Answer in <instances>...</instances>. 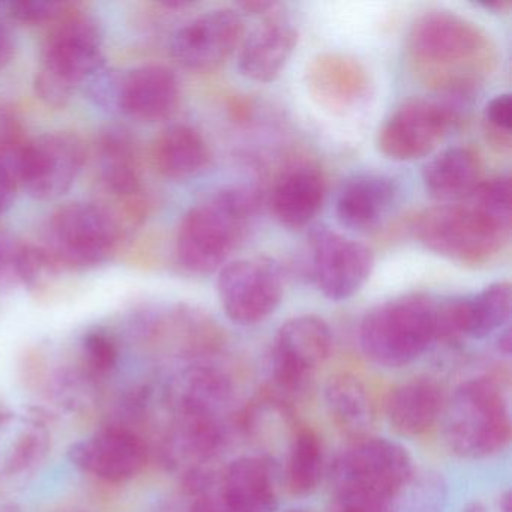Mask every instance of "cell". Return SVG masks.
Segmentation results:
<instances>
[{
	"mask_svg": "<svg viewBox=\"0 0 512 512\" xmlns=\"http://www.w3.org/2000/svg\"><path fill=\"white\" fill-rule=\"evenodd\" d=\"M409 53L425 79L449 91L472 88L490 70L487 35L464 17L431 11L416 20Z\"/></svg>",
	"mask_w": 512,
	"mask_h": 512,
	"instance_id": "obj_1",
	"label": "cell"
},
{
	"mask_svg": "<svg viewBox=\"0 0 512 512\" xmlns=\"http://www.w3.org/2000/svg\"><path fill=\"white\" fill-rule=\"evenodd\" d=\"M256 209V199L245 188H224L182 218L176 236V256L193 274H211L245 238Z\"/></svg>",
	"mask_w": 512,
	"mask_h": 512,
	"instance_id": "obj_2",
	"label": "cell"
},
{
	"mask_svg": "<svg viewBox=\"0 0 512 512\" xmlns=\"http://www.w3.org/2000/svg\"><path fill=\"white\" fill-rule=\"evenodd\" d=\"M443 439L452 454L484 460L502 452L511 440V412L502 380L476 377L461 383L445 401Z\"/></svg>",
	"mask_w": 512,
	"mask_h": 512,
	"instance_id": "obj_3",
	"label": "cell"
},
{
	"mask_svg": "<svg viewBox=\"0 0 512 512\" xmlns=\"http://www.w3.org/2000/svg\"><path fill=\"white\" fill-rule=\"evenodd\" d=\"M509 232L511 218L472 196L427 209L415 223L416 238L425 248L467 266L491 262L505 247Z\"/></svg>",
	"mask_w": 512,
	"mask_h": 512,
	"instance_id": "obj_4",
	"label": "cell"
},
{
	"mask_svg": "<svg viewBox=\"0 0 512 512\" xmlns=\"http://www.w3.org/2000/svg\"><path fill=\"white\" fill-rule=\"evenodd\" d=\"M436 317L437 302L424 293L389 299L362 319V352L380 367H406L436 341Z\"/></svg>",
	"mask_w": 512,
	"mask_h": 512,
	"instance_id": "obj_5",
	"label": "cell"
},
{
	"mask_svg": "<svg viewBox=\"0 0 512 512\" xmlns=\"http://www.w3.org/2000/svg\"><path fill=\"white\" fill-rule=\"evenodd\" d=\"M104 67L100 26L91 17H67L44 43L34 83L37 97L47 106L61 109Z\"/></svg>",
	"mask_w": 512,
	"mask_h": 512,
	"instance_id": "obj_6",
	"label": "cell"
},
{
	"mask_svg": "<svg viewBox=\"0 0 512 512\" xmlns=\"http://www.w3.org/2000/svg\"><path fill=\"white\" fill-rule=\"evenodd\" d=\"M413 470L400 443L374 436L353 440L332 463V499L392 505Z\"/></svg>",
	"mask_w": 512,
	"mask_h": 512,
	"instance_id": "obj_7",
	"label": "cell"
},
{
	"mask_svg": "<svg viewBox=\"0 0 512 512\" xmlns=\"http://www.w3.org/2000/svg\"><path fill=\"white\" fill-rule=\"evenodd\" d=\"M332 346L331 328L322 317L305 314L283 323L269 352L266 397L292 410L310 391L314 373L331 356Z\"/></svg>",
	"mask_w": 512,
	"mask_h": 512,
	"instance_id": "obj_8",
	"label": "cell"
},
{
	"mask_svg": "<svg viewBox=\"0 0 512 512\" xmlns=\"http://www.w3.org/2000/svg\"><path fill=\"white\" fill-rule=\"evenodd\" d=\"M121 233V223L106 206L68 203L50 217L41 250L56 269L94 268L115 253Z\"/></svg>",
	"mask_w": 512,
	"mask_h": 512,
	"instance_id": "obj_9",
	"label": "cell"
},
{
	"mask_svg": "<svg viewBox=\"0 0 512 512\" xmlns=\"http://www.w3.org/2000/svg\"><path fill=\"white\" fill-rule=\"evenodd\" d=\"M217 289L221 307L232 322L256 325L280 307L283 272L271 257L233 260L220 269Z\"/></svg>",
	"mask_w": 512,
	"mask_h": 512,
	"instance_id": "obj_10",
	"label": "cell"
},
{
	"mask_svg": "<svg viewBox=\"0 0 512 512\" xmlns=\"http://www.w3.org/2000/svg\"><path fill=\"white\" fill-rule=\"evenodd\" d=\"M82 140L70 133H47L28 140L20 157L17 182L37 200L67 194L85 166Z\"/></svg>",
	"mask_w": 512,
	"mask_h": 512,
	"instance_id": "obj_11",
	"label": "cell"
},
{
	"mask_svg": "<svg viewBox=\"0 0 512 512\" xmlns=\"http://www.w3.org/2000/svg\"><path fill=\"white\" fill-rule=\"evenodd\" d=\"M308 259L311 280L331 301H346L358 293L370 278L374 263L367 245L328 227L311 232Z\"/></svg>",
	"mask_w": 512,
	"mask_h": 512,
	"instance_id": "obj_12",
	"label": "cell"
},
{
	"mask_svg": "<svg viewBox=\"0 0 512 512\" xmlns=\"http://www.w3.org/2000/svg\"><path fill=\"white\" fill-rule=\"evenodd\" d=\"M451 124V110L436 101L415 98L389 116L380 130L377 146L389 160H419L437 148Z\"/></svg>",
	"mask_w": 512,
	"mask_h": 512,
	"instance_id": "obj_13",
	"label": "cell"
},
{
	"mask_svg": "<svg viewBox=\"0 0 512 512\" xmlns=\"http://www.w3.org/2000/svg\"><path fill=\"white\" fill-rule=\"evenodd\" d=\"M244 20L232 8H218L188 22L173 35V59L191 71H212L244 40Z\"/></svg>",
	"mask_w": 512,
	"mask_h": 512,
	"instance_id": "obj_14",
	"label": "cell"
},
{
	"mask_svg": "<svg viewBox=\"0 0 512 512\" xmlns=\"http://www.w3.org/2000/svg\"><path fill=\"white\" fill-rule=\"evenodd\" d=\"M68 458L85 475L122 484L143 472L148 463V446L128 428L106 427L73 443Z\"/></svg>",
	"mask_w": 512,
	"mask_h": 512,
	"instance_id": "obj_15",
	"label": "cell"
},
{
	"mask_svg": "<svg viewBox=\"0 0 512 512\" xmlns=\"http://www.w3.org/2000/svg\"><path fill=\"white\" fill-rule=\"evenodd\" d=\"M511 316V284L502 281L467 298L437 304L436 340L488 337Z\"/></svg>",
	"mask_w": 512,
	"mask_h": 512,
	"instance_id": "obj_16",
	"label": "cell"
},
{
	"mask_svg": "<svg viewBox=\"0 0 512 512\" xmlns=\"http://www.w3.org/2000/svg\"><path fill=\"white\" fill-rule=\"evenodd\" d=\"M218 494L230 512H274L280 505L274 461L263 455L236 458L218 475Z\"/></svg>",
	"mask_w": 512,
	"mask_h": 512,
	"instance_id": "obj_17",
	"label": "cell"
},
{
	"mask_svg": "<svg viewBox=\"0 0 512 512\" xmlns=\"http://www.w3.org/2000/svg\"><path fill=\"white\" fill-rule=\"evenodd\" d=\"M98 173L107 193L124 203L125 211L145 214L142 202V166L136 140L124 128H109L101 134L97 145Z\"/></svg>",
	"mask_w": 512,
	"mask_h": 512,
	"instance_id": "obj_18",
	"label": "cell"
},
{
	"mask_svg": "<svg viewBox=\"0 0 512 512\" xmlns=\"http://www.w3.org/2000/svg\"><path fill=\"white\" fill-rule=\"evenodd\" d=\"M178 77L163 65H145L121 74L118 113L154 124L175 113L179 104Z\"/></svg>",
	"mask_w": 512,
	"mask_h": 512,
	"instance_id": "obj_19",
	"label": "cell"
},
{
	"mask_svg": "<svg viewBox=\"0 0 512 512\" xmlns=\"http://www.w3.org/2000/svg\"><path fill=\"white\" fill-rule=\"evenodd\" d=\"M307 88L319 106L332 112H346L365 100L370 79L355 59L323 53L308 65Z\"/></svg>",
	"mask_w": 512,
	"mask_h": 512,
	"instance_id": "obj_20",
	"label": "cell"
},
{
	"mask_svg": "<svg viewBox=\"0 0 512 512\" xmlns=\"http://www.w3.org/2000/svg\"><path fill=\"white\" fill-rule=\"evenodd\" d=\"M296 43L298 31L289 20L280 16L268 17L242 40L239 71L253 82H272L286 68Z\"/></svg>",
	"mask_w": 512,
	"mask_h": 512,
	"instance_id": "obj_21",
	"label": "cell"
},
{
	"mask_svg": "<svg viewBox=\"0 0 512 512\" xmlns=\"http://www.w3.org/2000/svg\"><path fill=\"white\" fill-rule=\"evenodd\" d=\"M400 188L383 173L364 172L347 179L337 199V218L341 226L368 230L377 226L394 208Z\"/></svg>",
	"mask_w": 512,
	"mask_h": 512,
	"instance_id": "obj_22",
	"label": "cell"
},
{
	"mask_svg": "<svg viewBox=\"0 0 512 512\" xmlns=\"http://www.w3.org/2000/svg\"><path fill=\"white\" fill-rule=\"evenodd\" d=\"M326 182L313 164L287 167L275 182L271 193L274 217L289 229L308 226L319 214L325 200Z\"/></svg>",
	"mask_w": 512,
	"mask_h": 512,
	"instance_id": "obj_23",
	"label": "cell"
},
{
	"mask_svg": "<svg viewBox=\"0 0 512 512\" xmlns=\"http://www.w3.org/2000/svg\"><path fill=\"white\" fill-rule=\"evenodd\" d=\"M445 397L442 388L428 377H418L395 386L386 398L385 412L395 433L421 437L442 418Z\"/></svg>",
	"mask_w": 512,
	"mask_h": 512,
	"instance_id": "obj_24",
	"label": "cell"
},
{
	"mask_svg": "<svg viewBox=\"0 0 512 512\" xmlns=\"http://www.w3.org/2000/svg\"><path fill=\"white\" fill-rule=\"evenodd\" d=\"M50 451V433L34 416L0 415V478L10 479L34 470Z\"/></svg>",
	"mask_w": 512,
	"mask_h": 512,
	"instance_id": "obj_25",
	"label": "cell"
},
{
	"mask_svg": "<svg viewBox=\"0 0 512 512\" xmlns=\"http://www.w3.org/2000/svg\"><path fill=\"white\" fill-rule=\"evenodd\" d=\"M422 181L437 202H460L481 184V158L469 146H452L425 164Z\"/></svg>",
	"mask_w": 512,
	"mask_h": 512,
	"instance_id": "obj_26",
	"label": "cell"
},
{
	"mask_svg": "<svg viewBox=\"0 0 512 512\" xmlns=\"http://www.w3.org/2000/svg\"><path fill=\"white\" fill-rule=\"evenodd\" d=\"M325 404L335 427L350 440L373 436V400L365 383L352 373L332 376L325 386Z\"/></svg>",
	"mask_w": 512,
	"mask_h": 512,
	"instance_id": "obj_27",
	"label": "cell"
},
{
	"mask_svg": "<svg viewBox=\"0 0 512 512\" xmlns=\"http://www.w3.org/2000/svg\"><path fill=\"white\" fill-rule=\"evenodd\" d=\"M155 167L164 178L187 181L202 173L211 161L205 137L190 125H173L155 140Z\"/></svg>",
	"mask_w": 512,
	"mask_h": 512,
	"instance_id": "obj_28",
	"label": "cell"
},
{
	"mask_svg": "<svg viewBox=\"0 0 512 512\" xmlns=\"http://www.w3.org/2000/svg\"><path fill=\"white\" fill-rule=\"evenodd\" d=\"M325 473V449L319 434L310 427L293 433L286 463V484L293 496L305 497L319 488Z\"/></svg>",
	"mask_w": 512,
	"mask_h": 512,
	"instance_id": "obj_29",
	"label": "cell"
},
{
	"mask_svg": "<svg viewBox=\"0 0 512 512\" xmlns=\"http://www.w3.org/2000/svg\"><path fill=\"white\" fill-rule=\"evenodd\" d=\"M50 271L58 269L41 248L0 233V292L34 286Z\"/></svg>",
	"mask_w": 512,
	"mask_h": 512,
	"instance_id": "obj_30",
	"label": "cell"
},
{
	"mask_svg": "<svg viewBox=\"0 0 512 512\" xmlns=\"http://www.w3.org/2000/svg\"><path fill=\"white\" fill-rule=\"evenodd\" d=\"M448 482L436 470H413L400 488L391 512H445Z\"/></svg>",
	"mask_w": 512,
	"mask_h": 512,
	"instance_id": "obj_31",
	"label": "cell"
},
{
	"mask_svg": "<svg viewBox=\"0 0 512 512\" xmlns=\"http://www.w3.org/2000/svg\"><path fill=\"white\" fill-rule=\"evenodd\" d=\"M119 361V347L109 332H88L80 344V362L89 379H104L109 376Z\"/></svg>",
	"mask_w": 512,
	"mask_h": 512,
	"instance_id": "obj_32",
	"label": "cell"
},
{
	"mask_svg": "<svg viewBox=\"0 0 512 512\" xmlns=\"http://www.w3.org/2000/svg\"><path fill=\"white\" fill-rule=\"evenodd\" d=\"M512 98L511 94H500L491 98L484 109V130L491 145L500 151L511 148Z\"/></svg>",
	"mask_w": 512,
	"mask_h": 512,
	"instance_id": "obj_33",
	"label": "cell"
},
{
	"mask_svg": "<svg viewBox=\"0 0 512 512\" xmlns=\"http://www.w3.org/2000/svg\"><path fill=\"white\" fill-rule=\"evenodd\" d=\"M26 143L28 140L19 119L8 110L0 109V166L7 167L16 179Z\"/></svg>",
	"mask_w": 512,
	"mask_h": 512,
	"instance_id": "obj_34",
	"label": "cell"
},
{
	"mask_svg": "<svg viewBox=\"0 0 512 512\" xmlns=\"http://www.w3.org/2000/svg\"><path fill=\"white\" fill-rule=\"evenodd\" d=\"M8 13L17 22L28 25H40V23L55 22L64 16L67 5L61 2H44V0H23V2H11L7 5Z\"/></svg>",
	"mask_w": 512,
	"mask_h": 512,
	"instance_id": "obj_35",
	"label": "cell"
},
{
	"mask_svg": "<svg viewBox=\"0 0 512 512\" xmlns=\"http://www.w3.org/2000/svg\"><path fill=\"white\" fill-rule=\"evenodd\" d=\"M193 503L187 512H230L218 494V476L212 475L188 487Z\"/></svg>",
	"mask_w": 512,
	"mask_h": 512,
	"instance_id": "obj_36",
	"label": "cell"
},
{
	"mask_svg": "<svg viewBox=\"0 0 512 512\" xmlns=\"http://www.w3.org/2000/svg\"><path fill=\"white\" fill-rule=\"evenodd\" d=\"M19 187L16 176L7 167L0 166V217L10 211Z\"/></svg>",
	"mask_w": 512,
	"mask_h": 512,
	"instance_id": "obj_37",
	"label": "cell"
},
{
	"mask_svg": "<svg viewBox=\"0 0 512 512\" xmlns=\"http://www.w3.org/2000/svg\"><path fill=\"white\" fill-rule=\"evenodd\" d=\"M392 505L358 502V500L332 499L329 512H391Z\"/></svg>",
	"mask_w": 512,
	"mask_h": 512,
	"instance_id": "obj_38",
	"label": "cell"
},
{
	"mask_svg": "<svg viewBox=\"0 0 512 512\" xmlns=\"http://www.w3.org/2000/svg\"><path fill=\"white\" fill-rule=\"evenodd\" d=\"M14 55H16V38L13 31L4 22H0V70L11 64Z\"/></svg>",
	"mask_w": 512,
	"mask_h": 512,
	"instance_id": "obj_39",
	"label": "cell"
},
{
	"mask_svg": "<svg viewBox=\"0 0 512 512\" xmlns=\"http://www.w3.org/2000/svg\"><path fill=\"white\" fill-rule=\"evenodd\" d=\"M238 7L250 16H265V14H269L268 11L274 10L277 4L274 2H242V4H238Z\"/></svg>",
	"mask_w": 512,
	"mask_h": 512,
	"instance_id": "obj_40",
	"label": "cell"
},
{
	"mask_svg": "<svg viewBox=\"0 0 512 512\" xmlns=\"http://www.w3.org/2000/svg\"><path fill=\"white\" fill-rule=\"evenodd\" d=\"M497 347H499L500 352L505 353V355H511V329H505V332H503V334H500L499 340H497Z\"/></svg>",
	"mask_w": 512,
	"mask_h": 512,
	"instance_id": "obj_41",
	"label": "cell"
},
{
	"mask_svg": "<svg viewBox=\"0 0 512 512\" xmlns=\"http://www.w3.org/2000/svg\"><path fill=\"white\" fill-rule=\"evenodd\" d=\"M500 512H512V494L511 491H505V493L500 496L499 502Z\"/></svg>",
	"mask_w": 512,
	"mask_h": 512,
	"instance_id": "obj_42",
	"label": "cell"
},
{
	"mask_svg": "<svg viewBox=\"0 0 512 512\" xmlns=\"http://www.w3.org/2000/svg\"><path fill=\"white\" fill-rule=\"evenodd\" d=\"M0 512H22V508L13 500L0 499Z\"/></svg>",
	"mask_w": 512,
	"mask_h": 512,
	"instance_id": "obj_43",
	"label": "cell"
},
{
	"mask_svg": "<svg viewBox=\"0 0 512 512\" xmlns=\"http://www.w3.org/2000/svg\"><path fill=\"white\" fill-rule=\"evenodd\" d=\"M463 512H487V508L481 500H472L464 506Z\"/></svg>",
	"mask_w": 512,
	"mask_h": 512,
	"instance_id": "obj_44",
	"label": "cell"
},
{
	"mask_svg": "<svg viewBox=\"0 0 512 512\" xmlns=\"http://www.w3.org/2000/svg\"><path fill=\"white\" fill-rule=\"evenodd\" d=\"M286 512H310V511H305V509H290V511H286Z\"/></svg>",
	"mask_w": 512,
	"mask_h": 512,
	"instance_id": "obj_45",
	"label": "cell"
},
{
	"mask_svg": "<svg viewBox=\"0 0 512 512\" xmlns=\"http://www.w3.org/2000/svg\"><path fill=\"white\" fill-rule=\"evenodd\" d=\"M62 512H83V511H62Z\"/></svg>",
	"mask_w": 512,
	"mask_h": 512,
	"instance_id": "obj_46",
	"label": "cell"
},
{
	"mask_svg": "<svg viewBox=\"0 0 512 512\" xmlns=\"http://www.w3.org/2000/svg\"><path fill=\"white\" fill-rule=\"evenodd\" d=\"M0 8H2V5H0Z\"/></svg>",
	"mask_w": 512,
	"mask_h": 512,
	"instance_id": "obj_47",
	"label": "cell"
}]
</instances>
